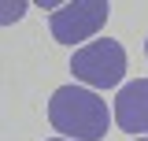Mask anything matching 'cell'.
<instances>
[{"label":"cell","instance_id":"cell-3","mask_svg":"<svg viewBox=\"0 0 148 141\" xmlns=\"http://www.w3.org/2000/svg\"><path fill=\"white\" fill-rule=\"evenodd\" d=\"M108 15H111V8L104 0H82V4H67V8L52 11L48 26H52V37L59 45H78L85 37L100 34Z\"/></svg>","mask_w":148,"mask_h":141},{"label":"cell","instance_id":"cell-8","mask_svg":"<svg viewBox=\"0 0 148 141\" xmlns=\"http://www.w3.org/2000/svg\"><path fill=\"white\" fill-rule=\"evenodd\" d=\"M137 141H148V138H137Z\"/></svg>","mask_w":148,"mask_h":141},{"label":"cell","instance_id":"cell-5","mask_svg":"<svg viewBox=\"0 0 148 141\" xmlns=\"http://www.w3.org/2000/svg\"><path fill=\"white\" fill-rule=\"evenodd\" d=\"M22 15H26V4H22V0H0V26L18 22Z\"/></svg>","mask_w":148,"mask_h":141},{"label":"cell","instance_id":"cell-7","mask_svg":"<svg viewBox=\"0 0 148 141\" xmlns=\"http://www.w3.org/2000/svg\"><path fill=\"white\" fill-rule=\"evenodd\" d=\"M145 56H148V37H145Z\"/></svg>","mask_w":148,"mask_h":141},{"label":"cell","instance_id":"cell-2","mask_svg":"<svg viewBox=\"0 0 148 141\" xmlns=\"http://www.w3.org/2000/svg\"><path fill=\"white\" fill-rule=\"evenodd\" d=\"M74 78L89 82L92 89H111L122 82L126 74V48L115 41V37H96L85 48H78L71 59Z\"/></svg>","mask_w":148,"mask_h":141},{"label":"cell","instance_id":"cell-6","mask_svg":"<svg viewBox=\"0 0 148 141\" xmlns=\"http://www.w3.org/2000/svg\"><path fill=\"white\" fill-rule=\"evenodd\" d=\"M48 141H71V138H48Z\"/></svg>","mask_w":148,"mask_h":141},{"label":"cell","instance_id":"cell-4","mask_svg":"<svg viewBox=\"0 0 148 141\" xmlns=\"http://www.w3.org/2000/svg\"><path fill=\"white\" fill-rule=\"evenodd\" d=\"M115 123L126 134H148V78H133L115 97Z\"/></svg>","mask_w":148,"mask_h":141},{"label":"cell","instance_id":"cell-1","mask_svg":"<svg viewBox=\"0 0 148 141\" xmlns=\"http://www.w3.org/2000/svg\"><path fill=\"white\" fill-rule=\"evenodd\" d=\"M48 123L71 141H100L111 126V111L100 93L82 86H63L48 100Z\"/></svg>","mask_w":148,"mask_h":141}]
</instances>
